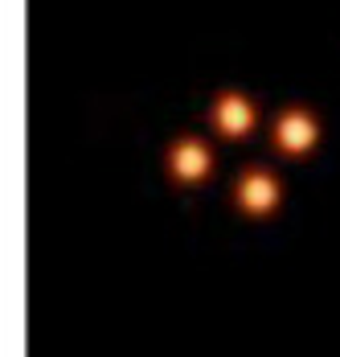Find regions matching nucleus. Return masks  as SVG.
I'll return each mask as SVG.
<instances>
[{
  "label": "nucleus",
  "mask_w": 340,
  "mask_h": 357,
  "mask_svg": "<svg viewBox=\"0 0 340 357\" xmlns=\"http://www.w3.org/2000/svg\"><path fill=\"white\" fill-rule=\"evenodd\" d=\"M169 169H172V177L185 181V185L205 181V177H209V169H213V152H209V144H205V140L185 136V140H176L169 148Z\"/></svg>",
  "instance_id": "obj_1"
},
{
  "label": "nucleus",
  "mask_w": 340,
  "mask_h": 357,
  "mask_svg": "<svg viewBox=\"0 0 340 357\" xmlns=\"http://www.w3.org/2000/svg\"><path fill=\"white\" fill-rule=\"evenodd\" d=\"M316 136H320V128H316V119L304 107H291L275 119V148L287 152V156H304L316 144Z\"/></svg>",
  "instance_id": "obj_2"
},
{
  "label": "nucleus",
  "mask_w": 340,
  "mask_h": 357,
  "mask_svg": "<svg viewBox=\"0 0 340 357\" xmlns=\"http://www.w3.org/2000/svg\"><path fill=\"white\" fill-rule=\"evenodd\" d=\"M234 197H238V206L246 214H254V218L271 214L275 206H279V181L271 173H263V169H250V173H242Z\"/></svg>",
  "instance_id": "obj_3"
},
{
  "label": "nucleus",
  "mask_w": 340,
  "mask_h": 357,
  "mask_svg": "<svg viewBox=\"0 0 340 357\" xmlns=\"http://www.w3.org/2000/svg\"><path fill=\"white\" fill-rule=\"evenodd\" d=\"M213 128L222 132V136H230V140H238L246 136L250 128H254V107H250V99H242V95H222L217 103H213Z\"/></svg>",
  "instance_id": "obj_4"
}]
</instances>
